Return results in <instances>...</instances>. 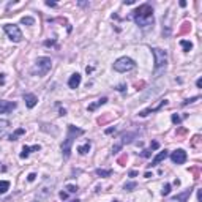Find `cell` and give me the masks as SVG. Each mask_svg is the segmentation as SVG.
I'll list each match as a JSON object with an SVG mask.
<instances>
[{
    "label": "cell",
    "mask_w": 202,
    "mask_h": 202,
    "mask_svg": "<svg viewBox=\"0 0 202 202\" xmlns=\"http://www.w3.org/2000/svg\"><path fill=\"white\" fill-rule=\"evenodd\" d=\"M133 19L134 22L142 29H147L150 25H153V7L150 3H142L139 8L133 11Z\"/></svg>",
    "instance_id": "obj_1"
},
{
    "label": "cell",
    "mask_w": 202,
    "mask_h": 202,
    "mask_svg": "<svg viewBox=\"0 0 202 202\" xmlns=\"http://www.w3.org/2000/svg\"><path fill=\"white\" fill-rule=\"evenodd\" d=\"M85 131L82 128H76L74 125H68V131H66V137L62 144V153H63V158L68 160L70 155H71V145L74 142V139L78 136H82Z\"/></svg>",
    "instance_id": "obj_2"
},
{
    "label": "cell",
    "mask_w": 202,
    "mask_h": 202,
    "mask_svg": "<svg viewBox=\"0 0 202 202\" xmlns=\"http://www.w3.org/2000/svg\"><path fill=\"white\" fill-rule=\"evenodd\" d=\"M54 186H55V179H54V177H46L44 182L40 185V188H38V191L35 194V200L33 202H43V200H46L50 194H52Z\"/></svg>",
    "instance_id": "obj_3"
},
{
    "label": "cell",
    "mask_w": 202,
    "mask_h": 202,
    "mask_svg": "<svg viewBox=\"0 0 202 202\" xmlns=\"http://www.w3.org/2000/svg\"><path fill=\"white\" fill-rule=\"evenodd\" d=\"M153 52V57H155V73L158 74L160 71L166 70V65H167V50H163L160 47H153L152 49Z\"/></svg>",
    "instance_id": "obj_4"
},
{
    "label": "cell",
    "mask_w": 202,
    "mask_h": 202,
    "mask_svg": "<svg viewBox=\"0 0 202 202\" xmlns=\"http://www.w3.org/2000/svg\"><path fill=\"white\" fill-rule=\"evenodd\" d=\"M52 68V60L49 57H38V60L35 62V66L32 70L33 74H38V76H44L49 73V70Z\"/></svg>",
    "instance_id": "obj_5"
},
{
    "label": "cell",
    "mask_w": 202,
    "mask_h": 202,
    "mask_svg": "<svg viewBox=\"0 0 202 202\" xmlns=\"http://www.w3.org/2000/svg\"><path fill=\"white\" fill-rule=\"evenodd\" d=\"M136 66L134 60L130 59V57H120L114 62V70L118 71V73H126V71H131L133 68Z\"/></svg>",
    "instance_id": "obj_6"
},
{
    "label": "cell",
    "mask_w": 202,
    "mask_h": 202,
    "mask_svg": "<svg viewBox=\"0 0 202 202\" xmlns=\"http://www.w3.org/2000/svg\"><path fill=\"white\" fill-rule=\"evenodd\" d=\"M3 30H5V33L8 35V38L11 41H14V43L22 41V32H21V29L17 27V25H14V24H5L3 25Z\"/></svg>",
    "instance_id": "obj_7"
},
{
    "label": "cell",
    "mask_w": 202,
    "mask_h": 202,
    "mask_svg": "<svg viewBox=\"0 0 202 202\" xmlns=\"http://www.w3.org/2000/svg\"><path fill=\"white\" fill-rule=\"evenodd\" d=\"M186 158H188V155H186V152L183 148H177L175 152H172V155H171V160L175 164H183L186 161Z\"/></svg>",
    "instance_id": "obj_8"
},
{
    "label": "cell",
    "mask_w": 202,
    "mask_h": 202,
    "mask_svg": "<svg viewBox=\"0 0 202 202\" xmlns=\"http://www.w3.org/2000/svg\"><path fill=\"white\" fill-rule=\"evenodd\" d=\"M166 104H167V99H161L158 106H155V108H147V109L141 111L139 115H141V117H145V115H148V114H152V112H158V111H161Z\"/></svg>",
    "instance_id": "obj_9"
},
{
    "label": "cell",
    "mask_w": 202,
    "mask_h": 202,
    "mask_svg": "<svg viewBox=\"0 0 202 202\" xmlns=\"http://www.w3.org/2000/svg\"><path fill=\"white\" fill-rule=\"evenodd\" d=\"M13 109H16V103H13V101H3V99H0V114L11 112Z\"/></svg>",
    "instance_id": "obj_10"
},
{
    "label": "cell",
    "mask_w": 202,
    "mask_h": 202,
    "mask_svg": "<svg viewBox=\"0 0 202 202\" xmlns=\"http://www.w3.org/2000/svg\"><path fill=\"white\" fill-rule=\"evenodd\" d=\"M24 101H25V106H27L29 109H32V108L36 106L38 98H36V95H33V93H24Z\"/></svg>",
    "instance_id": "obj_11"
},
{
    "label": "cell",
    "mask_w": 202,
    "mask_h": 202,
    "mask_svg": "<svg viewBox=\"0 0 202 202\" xmlns=\"http://www.w3.org/2000/svg\"><path fill=\"white\" fill-rule=\"evenodd\" d=\"M81 81H82L81 74H79V73H74V74H71V78H70V81H68V87H70V89H78V87L81 85Z\"/></svg>",
    "instance_id": "obj_12"
},
{
    "label": "cell",
    "mask_w": 202,
    "mask_h": 202,
    "mask_svg": "<svg viewBox=\"0 0 202 202\" xmlns=\"http://www.w3.org/2000/svg\"><path fill=\"white\" fill-rule=\"evenodd\" d=\"M167 155H169V153H167V150H163V152H160V153H158V155H156L153 160H152V166H158L161 161H164V160L167 158Z\"/></svg>",
    "instance_id": "obj_13"
},
{
    "label": "cell",
    "mask_w": 202,
    "mask_h": 202,
    "mask_svg": "<svg viewBox=\"0 0 202 202\" xmlns=\"http://www.w3.org/2000/svg\"><path fill=\"white\" fill-rule=\"evenodd\" d=\"M41 147L40 145H33V147H27V145H24L22 148V153H21V158H27L30 155V152H38Z\"/></svg>",
    "instance_id": "obj_14"
},
{
    "label": "cell",
    "mask_w": 202,
    "mask_h": 202,
    "mask_svg": "<svg viewBox=\"0 0 202 202\" xmlns=\"http://www.w3.org/2000/svg\"><path fill=\"white\" fill-rule=\"evenodd\" d=\"M8 130H10V122L0 118V137H3L8 133Z\"/></svg>",
    "instance_id": "obj_15"
},
{
    "label": "cell",
    "mask_w": 202,
    "mask_h": 202,
    "mask_svg": "<svg viewBox=\"0 0 202 202\" xmlns=\"http://www.w3.org/2000/svg\"><path fill=\"white\" fill-rule=\"evenodd\" d=\"M136 137V133H126V134H123L122 136V141L118 142L122 147L125 145V144H130V142H133V139Z\"/></svg>",
    "instance_id": "obj_16"
},
{
    "label": "cell",
    "mask_w": 202,
    "mask_h": 202,
    "mask_svg": "<svg viewBox=\"0 0 202 202\" xmlns=\"http://www.w3.org/2000/svg\"><path fill=\"white\" fill-rule=\"evenodd\" d=\"M106 103H108V98H106V96H103V98H101V99H98V101H96V103H93V104H90V106H89L87 109H89V111L92 112V111H95V109H96L98 106H103V104H106Z\"/></svg>",
    "instance_id": "obj_17"
},
{
    "label": "cell",
    "mask_w": 202,
    "mask_h": 202,
    "mask_svg": "<svg viewBox=\"0 0 202 202\" xmlns=\"http://www.w3.org/2000/svg\"><path fill=\"white\" fill-rule=\"evenodd\" d=\"M10 190V182L7 180H0V194H3Z\"/></svg>",
    "instance_id": "obj_18"
},
{
    "label": "cell",
    "mask_w": 202,
    "mask_h": 202,
    "mask_svg": "<svg viewBox=\"0 0 202 202\" xmlns=\"http://www.w3.org/2000/svg\"><path fill=\"white\" fill-rule=\"evenodd\" d=\"M191 194V190H188V191H185L183 194H180V196H175L174 197V200H179V202H185L186 200V197Z\"/></svg>",
    "instance_id": "obj_19"
},
{
    "label": "cell",
    "mask_w": 202,
    "mask_h": 202,
    "mask_svg": "<svg viewBox=\"0 0 202 202\" xmlns=\"http://www.w3.org/2000/svg\"><path fill=\"white\" fill-rule=\"evenodd\" d=\"M111 174H112L111 169H96V175H99V177H109Z\"/></svg>",
    "instance_id": "obj_20"
},
{
    "label": "cell",
    "mask_w": 202,
    "mask_h": 202,
    "mask_svg": "<svg viewBox=\"0 0 202 202\" xmlns=\"http://www.w3.org/2000/svg\"><path fill=\"white\" fill-rule=\"evenodd\" d=\"M90 150V142H87V144H84V145H81V147H78V152L81 155H85L87 152Z\"/></svg>",
    "instance_id": "obj_21"
},
{
    "label": "cell",
    "mask_w": 202,
    "mask_h": 202,
    "mask_svg": "<svg viewBox=\"0 0 202 202\" xmlns=\"http://www.w3.org/2000/svg\"><path fill=\"white\" fill-rule=\"evenodd\" d=\"M24 133H25V130H24V128H17V130H16V131L10 136V141H16V139H17V136H21V134H24Z\"/></svg>",
    "instance_id": "obj_22"
},
{
    "label": "cell",
    "mask_w": 202,
    "mask_h": 202,
    "mask_svg": "<svg viewBox=\"0 0 202 202\" xmlns=\"http://www.w3.org/2000/svg\"><path fill=\"white\" fill-rule=\"evenodd\" d=\"M180 44H182V47H183L185 52H188V50H191V49H193V44H191L190 41H186V40H182V41H180Z\"/></svg>",
    "instance_id": "obj_23"
},
{
    "label": "cell",
    "mask_w": 202,
    "mask_h": 202,
    "mask_svg": "<svg viewBox=\"0 0 202 202\" xmlns=\"http://www.w3.org/2000/svg\"><path fill=\"white\" fill-rule=\"evenodd\" d=\"M123 188H125V191H134L137 188V183L136 182H130V183H126Z\"/></svg>",
    "instance_id": "obj_24"
},
{
    "label": "cell",
    "mask_w": 202,
    "mask_h": 202,
    "mask_svg": "<svg viewBox=\"0 0 202 202\" xmlns=\"http://www.w3.org/2000/svg\"><path fill=\"white\" fill-rule=\"evenodd\" d=\"M21 22H22V24H27V25H33V24H35V19H33V17H29V16H24V17L21 19Z\"/></svg>",
    "instance_id": "obj_25"
},
{
    "label": "cell",
    "mask_w": 202,
    "mask_h": 202,
    "mask_svg": "<svg viewBox=\"0 0 202 202\" xmlns=\"http://www.w3.org/2000/svg\"><path fill=\"white\" fill-rule=\"evenodd\" d=\"M169 193H171V185H169V183H166V185L163 186V191H161V194H163V196H167Z\"/></svg>",
    "instance_id": "obj_26"
},
{
    "label": "cell",
    "mask_w": 202,
    "mask_h": 202,
    "mask_svg": "<svg viewBox=\"0 0 202 202\" xmlns=\"http://www.w3.org/2000/svg\"><path fill=\"white\" fill-rule=\"evenodd\" d=\"M180 122H182L180 115H177V114H172V123H175V125H179Z\"/></svg>",
    "instance_id": "obj_27"
},
{
    "label": "cell",
    "mask_w": 202,
    "mask_h": 202,
    "mask_svg": "<svg viewBox=\"0 0 202 202\" xmlns=\"http://www.w3.org/2000/svg\"><path fill=\"white\" fill-rule=\"evenodd\" d=\"M66 190L68 193H78V186L76 185H66Z\"/></svg>",
    "instance_id": "obj_28"
},
{
    "label": "cell",
    "mask_w": 202,
    "mask_h": 202,
    "mask_svg": "<svg viewBox=\"0 0 202 202\" xmlns=\"http://www.w3.org/2000/svg\"><path fill=\"white\" fill-rule=\"evenodd\" d=\"M199 99V96H193V98H190V99H185L183 101V106H186V104H190V103H194V101H197Z\"/></svg>",
    "instance_id": "obj_29"
},
{
    "label": "cell",
    "mask_w": 202,
    "mask_h": 202,
    "mask_svg": "<svg viewBox=\"0 0 202 202\" xmlns=\"http://www.w3.org/2000/svg\"><path fill=\"white\" fill-rule=\"evenodd\" d=\"M158 147H160V144H158L156 141H153V142H152V144H150V150H156Z\"/></svg>",
    "instance_id": "obj_30"
},
{
    "label": "cell",
    "mask_w": 202,
    "mask_h": 202,
    "mask_svg": "<svg viewBox=\"0 0 202 202\" xmlns=\"http://www.w3.org/2000/svg\"><path fill=\"white\" fill-rule=\"evenodd\" d=\"M35 179H36V174H33V172L29 174V177H27V180H29V182H33Z\"/></svg>",
    "instance_id": "obj_31"
},
{
    "label": "cell",
    "mask_w": 202,
    "mask_h": 202,
    "mask_svg": "<svg viewBox=\"0 0 202 202\" xmlns=\"http://www.w3.org/2000/svg\"><path fill=\"white\" fill-rule=\"evenodd\" d=\"M150 152H152V150H144V152H142V156H145V158L150 156Z\"/></svg>",
    "instance_id": "obj_32"
},
{
    "label": "cell",
    "mask_w": 202,
    "mask_h": 202,
    "mask_svg": "<svg viewBox=\"0 0 202 202\" xmlns=\"http://www.w3.org/2000/svg\"><path fill=\"white\" fill-rule=\"evenodd\" d=\"M117 90H118V92H125V84H120V85L117 87Z\"/></svg>",
    "instance_id": "obj_33"
},
{
    "label": "cell",
    "mask_w": 202,
    "mask_h": 202,
    "mask_svg": "<svg viewBox=\"0 0 202 202\" xmlns=\"http://www.w3.org/2000/svg\"><path fill=\"white\" fill-rule=\"evenodd\" d=\"M66 197H68V193L62 191V193H60V199H66Z\"/></svg>",
    "instance_id": "obj_34"
},
{
    "label": "cell",
    "mask_w": 202,
    "mask_h": 202,
    "mask_svg": "<svg viewBox=\"0 0 202 202\" xmlns=\"http://www.w3.org/2000/svg\"><path fill=\"white\" fill-rule=\"evenodd\" d=\"M114 131H115V128H108L104 133H106V134H111V133H114Z\"/></svg>",
    "instance_id": "obj_35"
},
{
    "label": "cell",
    "mask_w": 202,
    "mask_h": 202,
    "mask_svg": "<svg viewBox=\"0 0 202 202\" xmlns=\"http://www.w3.org/2000/svg\"><path fill=\"white\" fill-rule=\"evenodd\" d=\"M123 3H125V5H133V3H134V0H125Z\"/></svg>",
    "instance_id": "obj_36"
},
{
    "label": "cell",
    "mask_w": 202,
    "mask_h": 202,
    "mask_svg": "<svg viewBox=\"0 0 202 202\" xmlns=\"http://www.w3.org/2000/svg\"><path fill=\"white\" fill-rule=\"evenodd\" d=\"M196 85L200 89V87H202V79H197V81H196Z\"/></svg>",
    "instance_id": "obj_37"
},
{
    "label": "cell",
    "mask_w": 202,
    "mask_h": 202,
    "mask_svg": "<svg viewBox=\"0 0 202 202\" xmlns=\"http://www.w3.org/2000/svg\"><path fill=\"white\" fill-rule=\"evenodd\" d=\"M136 175H137L136 171H130V177H136Z\"/></svg>",
    "instance_id": "obj_38"
},
{
    "label": "cell",
    "mask_w": 202,
    "mask_h": 202,
    "mask_svg": "<svg viewBox=\"0 0 202 202\" xmlns=\"http://www.w3.org/2000/svg\"><path fill=\"white\" fill-rule=\"evenodd\" d=\"M46 5H47V7H55V3H54V2H49V0L46 2Z\"/></svg>",
    "instance_id": "obj_39"
},
{
    "label": "cell",
    "mask_w": 202,
    "mask_h": 202,
    "mask_svg": "<svg viewBox=\"0 0 202 202\" xmlns=\"http://www.w3.org/2000/svg\"><path fill=\"white\" fill-rule=\"evenodd\" d=\"M70 202H81L79 199H74V200H70Z\"/></svg>",
    "instance_id": "obj_40"
},
{
    "label": "cell",
    "mask_w": 202,
    "mask_h": 202,
    "mask_svg": "<svg viewBox=\"0 0 202 202\" xmlns=\"http://www.w3.org/2000/svg\"><path fill=\"white\" fill-rule=\"evenodd\" d=\"M112 202H117V200H112Z\"/></svg>",
    "instance_id": "obj_41"
}]
</instances>
